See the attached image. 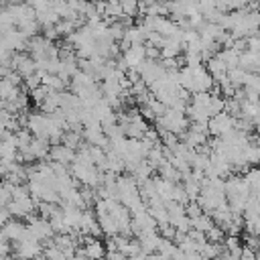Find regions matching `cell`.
<instances>
[{
  "mask_svg": "<svg viewBox=\"0 0 260 260\" xmlns=\"http://www.w3.org/2000/svg\"><path fill=\"white\" fill-rule=\"evenodd\" d=\"M179 81H181V87L185 91H189L191 95L213 89V77L209 75L205 65H195V67L185 65V67H181L179 69Z\"/></svg>",
  "mask_w": 260,
  "mask_h": 260,
  "instance_id": "cell-1",
  "label": "cell"
},
{
  "mask_svg": "<svg viewBox=\"0 0 260 260\" xmlns=\"http://www.w3.org/2000/svg\"><path fill=\"white\" fill-rule=\"evenodd\" d=\"M156 126H158V132H171L175 136H183L189 130V118L185 112L167 108V112L156 120Z\"/></svg>",
  "mask_w": 260,
  "mask_h": 260,
  "instance_id": "cell-2",
  "label": "cell"
},
{
  "mask_svg": "<svg viewBox=\"0 0 260 260\" xmlns=\"http://www.w3.org/2000/svg\"><path fill=\"white\" fill-rule=\"evenodd\" d=\"M12 250H14V254H16L14 260H39L41 254H45L43 244H41L39 240H35L30 234H26L20 242H16V244L12 246Z\"/></svg>",
  "mask_w": 260,
  "mask_h": 260,
  "instance_id": "cell-3",
  "label": "cell"
},
{
  "mask_svg": "<svg viewBox=\"0 0 260 260\" xmlns=\"http://www.w3.org/2000/svg\"><path fill=\"white\" fill-rule=\"evenodd\" d=\"M236 128H238V120L234 116H230L228 112H221V114L213 116L207 124V130L213 138H223V136L232 134Z\"/></svg>",
  "mask_w": 260,
  "mask_h": 260,
  "instance_id": "cell-4",
  "label": "cell"
},
{
  "mask_svg": "<svg viewBox=\"0 0 260 260\" xmlns=\"http://www.w3.org/2000/svg\"><path fill=\"white\" fill-rule=\"evenodd\" d=\"M26 230H28V234H30L35 240H39V242H51V240L55 238V232H53L49 219H43V217H39V215H30V217H28Z\"/></svg>",
  "mask_w": 260,
  "mask_h": 260,
  "instance_id": "cell-5",
  "label": "cell"
},
{
  "mask_svg": "<svg viewBox=\"0 0 260 260\" xmlns=\"http://www.w3.org/2000/svg\"><path fill=\"white\" fill-rule=\"evenodd\" d=\"M122 61L128 71H138V67L146 61V45H136V47L126 49L122 55Z\"/></svg>",
  "mask_w": 260,
  "mask_h": 260,
  "instance_id": "cell-6",
  "label": "cell"
},
{
  "mask_svg": "<svg viewBox=\"0 0 260 260\" xmlns=\"http://www.w3.org/2000/svg\"><path fill=\"white\" fill-rule=\"evenodd\" d=\"M8 211H10V215H14V217H30V215H35L32 211L37 209V201L32 199V197H24V199H12L10 203H8V207H6Z\"/></svg>",
  "mask_w": 260,
  "mask_h": 260,
  "instance_id": "cell-7",
  "label": "cell"
},
{
  "mask_svg": "<svg viewBox=\"0 0 260 260\" xmlns=\"http://www.w3.org/2000/svg\"><path fill=\"white\" fill-rule=\"evenodd\" d=\"M79 252L87 260H104V256L108 254V248L100 242V238H83V248H79Z\"/></svg>",
  "mask_w": 260,
  "mask_h": 260,
  "instance_id": "cell-8",
  "label": "cell"
},
{
  "mask_svg": "<svg viewBox=\"0 0 260 260\" xmlns=\"http://www.w3.org/2000/svg\"><path fill=\"white\" fill-rule=\"evenodd\" d=\"M49 158H51V162H57V165L67 167V165H71L75 160V150L69 148V146H65V144H53L51 146V152H49Z\"/></svg>",
  "mask_w": 260,
  "mask_h": 260,
  "instance_id": "cell-9",
  "label": "cell"
},
{
  "mask_svg": "<svg viewBox=\"0 0 260 260\" xmlns=\"http://www.w3.org/2000/svg\"><path fill=\"white\" fill-rule=\"evenodd\" d=\"M0 234H2L8 242L16 244V242H20V240L28 234V230H26V225H24L22 221H18V219H10V221L0 230Z\"/></svg>",
  "mask_w": 260,
  "mask_h": 260,
  "instance_id": "cell-10",
  "label": "cell"
},
{
  "mask_svg": "<svg viewBox=\"0 0 260 260\" xmlns=\"http://www.w3.org/2000/svg\"><path fill=\"white\" fill-rule=\"evenodd\" d=\"M28 150L32 152L35 160H45L49 156V152H51V142L49 140H43V138H32Z\"/></svg>",
  "mask_w": 260,
  "mask_h": 260,
  "instance_id": "cell-11",
  "label": "cell"
},
{
  "mask_svg": "<svg viewBox=\"0 0 260 260\" xmlns=\"http://www.w3.org/2000/svg\"><path fill=\"white\" fill-rule=\"evenodd\" d=\"M213 225H215V221H213V217H211V215H207V213H201L199 217L191 219V230L201 232V234H207Z\"/></svg>",
  "mask_w": 260,
  "mask_h": 260,
  "instance_id": "cell-12",
  "label": "cell"
},
{
  "mask_svg": "<svg viewBox=\"0 0 260 260\" xmlns=\"http://www.w3.org/2000/svg\"><path fill=\"white\" fill-rule=\"evenodd\" d=\"M225 236H228V234H225L219 225H213V228L205 234V238H207L209 244H223V242H225Z\"/></svg>",
  "mask_w": 260,
  "mask_h": 260,
  "instance_id": "cell-13",
  "label": "cell"
},
{
  "mask_svg": "<svg viewBox=\"0 0 260 260\" xmlns=\"http://www.w3.org/2000/svg\"><path fill=\"white\" fill-rule=\"evenodd\" d=\"M120 4H122V14L128 16V18L136 16V12L140 10V6H138L134 0H130V2H120Z\"/></svg>",
  "mask_w": 260,
  "mask_h": 260,
  "instance_id": "cell-14",
  "label": "cell"
},
{
  "mask_svg": "<svg viewBox=\"0 0 260 260\" xmlns=\"http://www.w3.org/2000/svg\"><path fill=\"white\" fill-rule=\"evenodd\" d=\"M10 250H12L10 242L0 234V256H8V254H10Z\"/></svg>",
  "mask_w": 260,
  "mask_h": 260,
  "instance_id": "cell-15",
  "label": "cell"
},
{
  "mask_svg": "<svg viewBox=\"0 0 260 260\" xmlns=\"http://www.w3.org/2000/svg\"><path fill=\"white\" fill-rule=\"evenodd\" d=\"M10 219H12V217H10V211H8L6 207H0V230H2Z\"/></svg>",
  "mask_w": 260,
  "mask_h": 260,
  "instance_id": "cell-16",
  "label": "cell"
},
{
  "mask_svg": "<svg viewBox=\"0 0 260 260\" xmlns=\"http://www.w3.org/2000/svg\"><path fill=\"white\" fill-rule=\"evenodd\" d=\"M185 256H183V260H205L203 256H201V252H183Z\"/></svg>",
  "mask_w": 260,
  "mask_h": 260,
  "instance_id": "cell-17",
  "label": "cell"
}]
</instances>
